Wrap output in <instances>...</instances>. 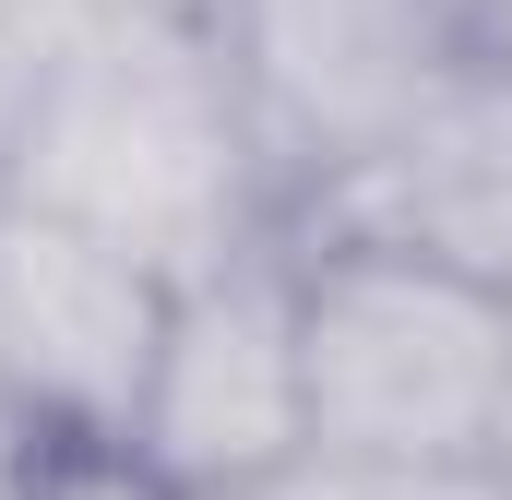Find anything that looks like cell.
<instances>
[{"mask_svg": "<svg viewBox=\"0 0 512 500\" xmlns=\"http://www.w3.org/2000/svg\"><path fill=\"white\" fill-rule=\"evenodd\" d=\"M0 179L167 286L286 227V179L215 12H84L36 36L0 120Z\"/></svg>", "mask_w": 512, "mask_h": 500, "instance_id": "6da1fadb", "label": "cell"}, {"mask_svg": "<svg viewBox=\"0 0 512 500\" xmlns=\"http://www.w3.org/2000/svg\"><path fill=\"white\" fill-rule=\"evenodd\" d=\"M298 381L322 453L382 465H477L512 393V286L405 262V250L298 239Z\"/></svg>", "mask_w": 512, "mask_h": 500, "instance_id": "7a4b0ae2", "label": "cell"}, {"mask_svg": "<svg viewBox=\"0 0 512 500\" xmlns=\"http://www.w3.org/2000/svg\"><path fill=\"white\" fill-rule=\"evenodd\" d=\"M131 453L179 500H227L310 453V381H298V239L262 227L251 250L167 286L155 370L131 405Z\"/></svg>", "mask_w": 512, "mask_h": 500, "instance_id": "3957f363", "label": "cell"}, {"mask_svg": "<svg viewBox=\"0 0 512 500\" xmlns=\"http://www.w3.org/2000/svg\"><path fill=\"white\" fill-rule=\"evenodd\" d=\"M215 36L251 84V120H262L286 203L489 48L477 0H215Z\"/></svg>", "mask_w": 512, "mask_h": 500, "instance_id": "277c9868", "label": "cell"}, {"mask_svg": "<svg viewBox=\"0 0 512 500\" xmlns=\"http://www.w3.org/2000/svg\"><path fill=\"white\" fill-rule=\"evenodd\" d=\"M286 239L310 250H405L512 286V60L477 48L441 72L405 120H382L346 167H322L286 203Z\"/></svg>", "mask_w": 512, "mask_h": 500, "instance_id": "5b68a950", "label": "cell"}, {"mask_svg": "<svg viewBox=\"0 0 512 500\" xmlns=\"http://www.w3.org/2000/svg\"><path fill=\"white\" fill-rule=\"evenodd\" d=\"M167 274L0 179V405L36 441H131Z\"/></svg>", "mask_w": 512, "mask_h": 500, "instance_id": "8992f818", "label": "cell"}, {"mask_svg": "<svg viewBox=\"0 0 512 500\" xmlns=\"http://www.w3.org/2000/svg\"><path fill=\"white\" fill-rule=\"evenodd\" d=\"M227 500H489V477L477 465H382V453H286L274 477H251V489Z\"/></svg>", "mask_w": 512, "mask_h": 500, "instance_id": "52a82bcc", "label": "cell"}, {"mask_svg": "<svg viewBox=\"0 0 512 500\" xmlns=\"http://www.w3.org/2000/svg\"><path fill=\"white\" fill-rule=\"evenodd\" d=\"M0 500H179L131 441H24Z\"/></svg>", "mask_w": 512, "mask_h": 500, "instance_id": "ba28073f", "label": "cell"}, {"mask_svg": "<svg viewBox=\"0 0 512 500\" xmlns=\"http://www.w3.org/2000/svg\"><path fill=\"white\" fill-rule=\"evenodd\" d=\"M24 12H36V36H60L84 12H215V0H24Z\"/></svg>", "mask_w": 512, "mask_h": 500, "instance_id": "9c48e42d", "label": "cell"}, {"mask_svg": "<svg viewBox=\"0 0 512 500\" xmlns=\"http://www.w3.org/2000/svg\"><path fill=\"white\" fill-rule=\"evenodd\" d=\"M24 60H36V12H24V0H0V120H12V84H24Z\"/></svg>", "mask_w": 512, "mask_h": 500, "instance_id": "30bf717a", "label": "cell"}, {"mask_svg": "<svg viewBox=\"0 0 512 500\" xmlns=\"http://www.w3.org/2000/svg\"><path fill=\"white\" fill-rule=\"evenodd\" d=\"M477 477H489V500H512V393H501V417H489V441H477Z\"/></svg>", "mask_w": 512, "mask_h": 500, "instance_id": "8fae6325", "label": "cell"}, {"mask_svg": "<svg viewBox=\"0 0 512 500\" xmlns=\"http://www.w3.org/2000/svg\"><path fill=\"white\" fill-rule=\"evenodd\" d=\"M477 36H489V48L512 60V0H477Z\"/></svg>", "mask_w": 512, "mask_h": 500, "instance_id": "7c38bea8", "label": "cell"}, {"mask_svg": "<svg viewBox=\"0 0 512 500\" xmlns=\"http://www.w3.org/2000/svg\"><path fill=\"white\" fill-rule=\"evenodd\" d=\"M24 441H36V429H24V417L0 405V477H12V453H24Z\"/></svg>", "mask_w": 512, "mask_h": 500, "instance_id": "4fadbf2b", "label": "cell"}]
</instances>
